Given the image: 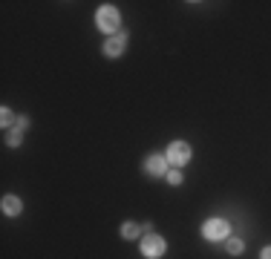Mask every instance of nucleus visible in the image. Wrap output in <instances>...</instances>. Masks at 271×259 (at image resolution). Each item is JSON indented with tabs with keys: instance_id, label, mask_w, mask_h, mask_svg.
I'll use <instances>...</instances> for the list:
<instances>
[{
	"instance_id": "1",
	"label": "nucleus",
	"mask_w": 271,
	"mask_h": 259,
	"mask_svg": "<svg viewBox=\"0 0 271 259\" xmlns=\"http://www.w3.org/2000/svg\"><path fill=\"white\" fill-rule=\"evenodd\" d=\"M142 253H145V256H150V259L162 256V253H164V239H162V236H156V233L145 236V242H142Z\"/></svg>"
},
{
	"instance_id": "2",
	"label": "nucleus",
	"mask_w": 271,
	"mask_h": 259,
	"mask_svg": "<svg viewBox=\"0 0 271 259\" xmlns=\"http://www.w3.org/2000/svg\"><path fill=\"white\" fill-rule=\"evenodd\" d=\"M98 26L104 32H116L118 29V12L113 6H101L98 9Z\"/></svg>"
},
{
	"instance_id": "3",
	"label": "nucleus",
	"mask_w": 271,
	"mask_h": 259,
	"mask_svg": "<svg viewBox=\"0 0 271 259\" xmlns=\"http://www.w3.org/2000/svg\"><path fill=\"white\" fill-rule=\"evenodd\" d=\"M167 159H171L173 164H185V161L190 159V147L185 141H173L171 150H167Z\"/></svg>"
},
{
	"instance_id": "4",
	"label": "nucleus",
	"mask_w": 271,
	"mask_h": 259,
	"mask_svg": "<svg viewBox=\"0 0 271 259\" xmlns=\"http://www.w3.org/2000/svg\"><path fill=\"white\" fill-rule=\"evenodd\" d=\"M205 236L208 239H222V236H228V225L222 219H211V222H205Z\"/></svg>"
},
{
	"instance_id": "5",
	"label": "nucleus",
	"mask_w": 271,
	"mask_h": 259,
	"mask_svg": "<svg viewBox=\"0 0 271 259\" xmlns=\"http://www.w3.org/2000/svg\"><path fill=\"white\" fill-rule=\"evenodd\" d=\"M121 49H124V38H121V35H113V38L107 41V44H104V52H107L110 58L121 55Z\"/></svg>"
},
{
	"instance_id": "6",
	"label": "nucleus",
	"mask_w": 271,
	"mask_h": 259,
	"mask_svg": "<svg viewBox=\"0 0 271 259\" xmlns=\"http://www.w3.org/2000/svg\"><path fill=\"white\" fill-rule=\"evenodd\" d=\"M147 173L162 176V173H164V159H162V156H150V159H147Z\"/></svg>"
},
{
	"instance_id": "7",
	"label": "nucleus",
	"mask_w": 271,
	"mask_h": 259,
	"mask_svg": "<svg viewBox=\"0 0 271 259\" xmlns=\"http://www.w3.org/2000/svg\"><path fill=\"white\" fill-rule=\"evenodd\" d=\"M3 213L18 216V213H20V202H18L15 196H6V199H3Z\"/></svg>"
},
{
	"instance_id": "8",
	"label": "nucleus",
	"mask_w": 271,
	"mask_h": 259,
	"mask_svg": "<svg viewBox=\"0 0 271 259\" xmlns=\"http://www.w3.org/2000/svg\"><path fill=\"white\" fill-rule=\"evenodd\" d=\"M20 130H23V127L18 124V130H12V133H9V144H12V147H18V144H20Z\"/></svg>"
},
{
	"instance_id": "9",
	"label": "nucleus",
	"mask_w": 271,
	"mask_h": 259,
	"mask_svg": "<svg viewBox=\"0 0 271 259\" xmlns=\"http://www.w3.org/2000/svg\"><path fill=\"white\" fill-rule=\"evenodd\" d=\"M127 236V239H133V236H139V225H124V231H121Z\"/></svg>"
},
{
	"instance_id": "10",
	"label": "nucleus",
	"mask_w": 271,
	"mask_h": 259,
	"mask_svg": "<svg viewBox=\"0 0 271 259\" xmlns=\"http://www.w3.org/2000/svg\"><path fill=\"white\" fill-rule=\"evenodd\" d=\"M228 250H231V253H243V242H240V239H228Z\"/></svg>"
},
{
	"instance_id": "11",
	"label": "nucleus",
	"mask_w": 271,
	"mask_h": 259,
	"mask_svg": "<svg viewBox=\"0 0 271 259\" xmlns=\"http://www.w3.org/2000/svg\"><path fill=\"white\" fill-rule=\"evenodd\" d=\"M0 118H3V124H6V127L15 121V118H12V109H3V113H0Z\"/></svg>"
},
{
	"instance_id": "12",
	"label": "nucleus",
	"mask_w": 271,
	"mask_h": 259,
	"mask_svg": "<svg viewBox=\"0 0 271 259\" xmlns=\"http://www.w3.org/2000/svg\"><path fill=\"white\" fill-rule=\"evenodd\" d=\"M167 179H171V184H179V181H182V176H179V173H171Z\"/></svg>"
},
{
	"instance_id": "13",
	"label": "nucleus",
	"mask_w": 271,
	"mask_h": 259,
	"mask_svg": "<svg viewBox=\"0 0 271 259\" xmlns=\"http://www.w3.org/2000/svg\"><path fill=\"white\" fill-rule=\"evenodd\" d=\"M262 259H271V248H265V250H262Z\"/></svg>"
}]
</instances>
